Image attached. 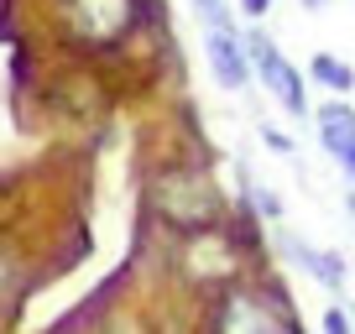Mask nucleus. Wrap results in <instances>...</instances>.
Listing matches in <instances>:
<instances>
[{
    "instance_id": "12",
    "label": "nucleus",
    "mask_w": 355,
    "mask_h": 334,
    "mask_svg": "<svg viewBox=\"0 0 355 334\" xmlns=\"http://www.w3.org/2000/svg\"><path fill=\"white\" fill-rule=\"evenodd\" d=\"M241 11H245V16H251V21H261V16H266V11H272V0H241Z\"/></svg>"
},
{
    "instance_id": "5",
    "label": "nucleus",
    "mask_w": 355,
    "mask_h": 334,
    "mask_svg": "<svg viewBox=\"0 0 355 334\" xmlns=\"http://www.w3.org/2000/svg\"><path fill=\"white\" fill-rule=\"evenodd\" d=\"M68 11L84 42H115L131 21V0H68Z\"/></svg>"
},
{
    "instance_id": "7",
    "label": "nucleus",
    "mask_w": 355,
    "mask_h": 334,
    "mask_svg": "<svg viewBox=\"0 0 355 334\" xmlns=\"http://www.w3.org/2000/svg\"><path fill=\"white\" fill-rule=\"evenodd\" d=\"M282 251H288L293 267H303L313 282H324L329 292H340V288H345V277H350V272H345V261L334 256V251H319V245L303 240V235H282Z\"/></svg>"
},
{
    "instance_id": "10",
    "label": "nucleus",
    "mask_w": 355,
    "mask_h": 334,
    "mask_svg": "<svg viewBox=\"0 0 355 334\" xmlns=\"http://www.w3.org/2000/svg\"><path fill=\"white\" fill-rule=\"evenodd\" d=\"M251 204H256V214L261 220H282V199L272 188H251Z\"/></svg>"
},
{
    "instance_id": "1",
    "label": "nucleus",
    "mask_w": 355,
    "mask_h": 334,
    "mask_svg": "<svg viewBox=\"0 0 355 334\" xmlns=\"http://www.w3.org/2000/svg\"><path fill=\"white\" fill-rule=\"evenodd\" d=\"M152 209L162 214L173 230L204 235V230L220 225L225 199H220V188H214L209 173H199V167H167L162 178L152 183Z\"/></svg>"
},
{
    "instance_id": "6",
    "label": "nucleus",
    "mask_w": 355,
    "mask_h": 334,
    "mask_svg": "<svg viewBox=\"0 0 355 334\" xmlns=\"http://www.w3.org/2000/svg\"><path fill=\"white\" fill-rule=\"evenodd\" d=\"M204 53H209V68H214V78H220L225 89H245V78H251V58H245L235 26H209Z\"/></svg>"
},
{
    "instance_id": "8",
    "label": "nucleus",
    "mask_w": 355,
    "mask_h": 334,
    "mask_svg": "<svg viewBox=\"0 0 355 334\" xmlns=\"http://www.w3.org/2000/svg\"><path fill=\"white\" fill-rule=\"evenodd\" d=\"M309 78H313V84H324V89H334V94H350V89H355V68L340 63L334 53H319V58H313V63H309Z\"/></svg>"
},
{
    "instance_id": "9",
    "label": "nucleus",
    "mask_w": 355,
    "mask_h": 334,
    "mask_svg": "<svg viewBox=\"0 0 355 334\" xmlns=\"http://www.w3.org/2000/svg\"><path fill=\"white\" fill-rule=\"evenodd\" d=\"M193 11L204 16V26H235L230 11H225V0H193Z\"/></svg>"
},
{
    "instance_id": "11",
    "label": "nucleus",
    "mask_w": 355,
    "mask_h": 334,
    "mask_svg": "<svg viewBox=\"0 0 355 334\" xmlns=\"http://www.w3.org/2000/svg\"><path fill=\"white\" fill-rule=\"evenodd\" d=\"M324 329H329V334H350V319H345L340 308H329V313H324Z\"/></svg>"
},
{
    "instance_id": "4",
    "label": "nucleus",
    "mask_w": 355,
    "mask_h": 334,
    "mask_svg": "<svg viewBox=\"0 0 355 334\" xmlns=\"http://www.w3.org/2000/svg\"><path fill=\"white\" fill-rule=\"evenodd\" d=\"M209 324H214V329H288V313H272L256 292L230 288L220 298V308L209 313Z\"/></svg>"
},
{
    "instance_id": "3",
    "label": "nucleus",
    "mask_w": 355,
    "mask_h": 334,
    "mask_svg": "<svg viewBox=\"0 0 355 334\" xmlns=\"http://www.w3.org/2000/svg\"><path fill=\"white\" fill-rule=\"evenodd\" d=\"M313 125H319V146L345 167V178L355 183V110L340 100H329L324 110H313Z\"/></svg>"
},
{
    "instance_id": "2",
    "label": "nucleus",
    "mask_w": 355,
    "mask_h": 334,
    "mask_svg": "<svg viewBox=\"0 0 355 334\" xmlns=\"http://www.w3.org/2000/svg\"><path fill=\"white\" fill-rule=\"evenodd\" d=\"M241 47H245V58L256 63L261 84L272 89V100H277L293 121H303V115H309V84H303V73L277 53V42H272L266 32H251V37H241Z\"/></svg>"
},
{
    "instance_id": "14",
    "label": "nucleus",
    "mask_w": 355,
    "mask_h": 334,
    "mask_svg": "<svg viewBox=\"0 0 355 334\" xmlns=\"http://www.w3.org/2000/svg\"><path fill=\"white\" fill-rule=\"evenodd\" d=\"M350 214H355V193H350Z\"/></svg>"
},
{
    "instance_id": "13",
    "label": "nucleus",
    "mask_w": 355,
    "mask_h": 334,
    "mask_svg": "<svg viewBox=\"0 0 355 334\" xmlns=\"http://www.w3.org/2000/svg\"><path fill=\"white\" fill-rule=\"evenodd\" d=\"M303 6H309V11H324V6H329V0H303Z\"/></svg>"
}]
</instances>
